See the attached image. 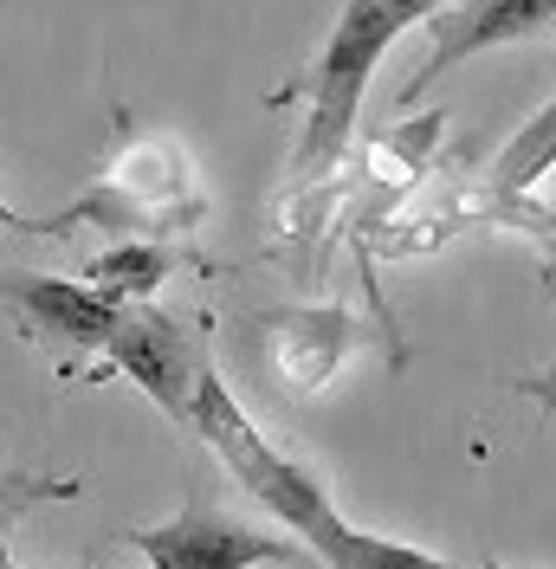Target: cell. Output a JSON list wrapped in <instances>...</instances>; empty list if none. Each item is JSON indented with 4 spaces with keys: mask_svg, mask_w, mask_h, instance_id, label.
Instances as JSON below:
<instances>
[{
    "mask_svg": "<svg viewBox=\"0 0 556 569\" xmlns=\"http://www.w3.org/2000/svg\"><path fill=\"white\" fill-rule=\"evenodd\" d=\"M188 427L208 440L214 453H220V466H227L266 511H278V525H291V531L311 543L317 557H324V569H337V557H344V543H349L356 525H344V518L330 511V492L317 486V472H305L298 460H285L272 440L246 421V408L227 395V382H220L214 369H201L195 421Z\"/></svg>",
    "mask_w": 556,
    "mask_h": 569,
    "instance_id": "obj_1",
    "label": "cell"
},
{
    "mask_svg": "<svg viewBox=\"0 0 556 569\" xmlns=\"http://www.w3.org/2000/svg\"><path fill=\"white\" fill-rule=\"evenodd\" d=\"M408 33L395 0H349L330 27V46L311 66V117H305V142H298V169H330L344 156L363 91L383 66V52Z\"/></svg>",
    "mask_w": 556,
    "mask_h": 569,
    "instance_id": "obj_2",
    "label": "cell"
},
{
    "mask_svg": "<svg viewBox=\"0 0 556 569\" xmlns=\"http://www.w3.org/2000/svg\"><path fill=\"white\" fill-rule=\"evenodd\" d=\"M142 557L156 569H259V563H305V550L298 543H285L272 531H252L240 518H227V511H214L208 498H195V505H181L169 525H142L130 531Z\"/></svg>",
    "mask_w": 556,
    "mask_h": 569,
    "instance_id": "obj_3",
    "label": "cell"
},
{
    "mask_svg": "<svg viewBox=\"0 0 556 569\" xmlns=\"http://www.w3.org/2000/svg\"><path fill=\"white\" fill-rule=\"evenodd\" d=\"M201 356L188 343V330L175 318H162L156 305H123L117 318V337L105 350V369L98 376H130L162 415L175 421H195V389H201Z\"/></svg>",
    "mask_w": 556,
    "mask_h": 569,
    "instance_id": "obj_4",
    "label": "cell"
},
{
    "mask_svg": "<svg viewBox=\"0 0 556 569\" xmlns=\"http://www.w3.org/2000/svg\"><path fill=\"white\" fill-rule=\"evenodd\" d=\"M544 27H556V0H459L447 13H434L427 20V59L420 71L408 78V98H420L434 78H447L453 66H466V59H479L492 46H518V39H537Z\"/></svg>",
    "mask_w": 556,
    "mask_h": 569,
    "instance_id": "obj_5",
    "label": "cell"
},
{
    "mask_svg": "<svg viewBox=\"0 0 556 569\" xmlns=\"http://www.w3.org/2000/svg\"><path fill=\"white\" fill-rule=\"evenodd\" d=\"M7 311L27 323L46 343H71V350H110L123 298H110L105 284H71L46 279V272H7Z\"/></svg>",
    "mask_w": 556,
    "mask_h": 569,
    "instance_id": "obj_6",
    "label": "cell"
},
{
    "mask_svg": "<svg viewBox=\"0 0 556 569\" xmlns=\"http://www.w3.org/2000/svg\"><path fill=\"white\" fill-rule=\"evenodd\" d=\"M162 279H169V247H156V240H123L91 259V284H105L123 305H149Z\"/></svg>",
    "mask_w": 556,
    "mask_h": 569,
    "instance_id": "obj_7",
    "label": "cell"
},
{
    "mask_svg": "<svg viewBox=\"0 0 556 569\" xmlns=\"http://www.w3.org/2000/svg\"><path fill=\"white\" fill-rule=\"evenodd\" d=\"M291 323H298L305 337H272V343H278V362L291 369V362H298V350H311V356H305V376H298V382H324V376L344 362L349 337H356V323H349L344 311H291Z\"/></svg>",
    "mask_w": 556,
    "mask_h": 569,
    "instance_id": "obj_8",
    "label": "cell"
},
{
    "mask_svg": "<svg viewBox=\"0 0 556 569\" xmlns=\"http://www.w3.org/2000/svg\"><path fill=\"white\" fill-rule=\"evenodd\" d=\"M337 569H447L440 557H427L415 543H388V537H369V531H349Z\"/></svg>",
    "mask_w": 556,
    "mask_h": 569,
    "instance_id": "obj_9",
    "label": "cell"
},
{
    "mask_svg": "<svg viewBox=\"0 0 556 569\" xmlns=\"http://www.w3.org/2000/svg\"><path fill=\"white\" fill-rule=\"evenodd\" d=\"M498 213L512 220V227H524L537 247H544V298L556 305V208H530V201H498Z\"/></svg>",
    "mask_w": 556,
    "mask_h": 569,
    "instance_id": "obj_10",
    "label": "cell"
},
{
    "mask_svg": "<svg viewBox=\"0 0 556 569\" xmlns=\"http://www.w3.org/2000/svg\"><path fill=\"white\" fill-rule=\"evenodd\" d=\"M401 7V20L415 27V20H434V13H447V7H459V0H395Z\"/></svg>",
    "mask_w": 556,
    "mask_h": 569,
    "instance_id": "obj_11",
    "label": "cell"
},
{
    "mask_svg": "<svg viewBox=\"0 0 556 569\" xmlns=\"http://www.w3.org/2000/svg\"><path fill=\"white\" fill-rule=\"evenodd\" d=\"M524 389H530V401H537V408H550V415H556V369H544V376H530Z\"/></svg>",
    "mask_w": 556,
    "mask_h": 569,
    "instance_id": "obj_12",
    "label": "cell"
},
{
    "mask_svg": "<svg viewBox=\"0 0 556 569\" xmlns=\"http://www.w3.org/2000/svg\"><path fill=\"white\" fill-rule=\"evenodd\" d=\"M479 569H505V563H498V557H486V563H479Z\"/></svg>",
    "mask_w": 556,
    "mask_h": 569,
    "instance_id": "obj_13",
    "label": "cell"
},
{
    "mask_svg": "<svg viewBox=\"0 0 556 569\" xmlns=\"http://www.w3.org/2000/svg\"><path fill=\"white\" fill-rule=\"evenodd\" d=\"M7 569H20V563H7Z\"/></svg>",
    "mask_w": 556,
    "mask_h": 569,
    "instance_id": "obj_14",
    "label": "cell"
}]
</instances>
